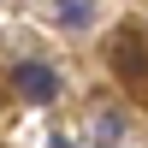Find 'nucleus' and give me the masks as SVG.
<instances>
[{
  "label": "nucleus",
  "mask_w": 148,
  "mask_h": 148,
  "mask_svg": "<svg viewBox=\"0 0 148 148\" xmlns=\"http://www.w3.org/2000/svg\"><path fill=\"white\" fill-rule=\"evenodd\" d=\"M95 136H107V142H119V136H125V119H113V113H107V119H95Z\"/></svg>",
  "instance_id": "nucleus-4"
},
{
  "label": "nucleus",
  "mask_w": 148,
  "mask_h": 148,
  "mask_svg": "<svg viewBox=\"0 0 148 148\" xmlns=\"http://www.w3.org/2000/svg\"><path fill=\"white\" fill-rule=\"evenodd\" d=\"M53 18L65 30H89L95 24V0H53Z\"/></svg>",
  "instance_id": "nucleus-3"
},
{
  "label": "nucleus",
  "mask_w": 148,
  "mask_h": 148,
  "mask_svg": "<svg viewBox=\"0 0 148 148\" xmlns=\"http://www.w3.org/2000/svg\"><path fill=\"white\" fill-rule=\"evenodd\" d=\"M12 83H18V95H24V101H36V107H47V101L59 95V71L42 65V59H24V65L12 71Z\"/></svg>",
  "instance_id": "nucleus-1"
},
{
  "label": "nucleus",
  "mask_w": 148,
  "mask_h": 148,
  "mask_svg": "<svg viewBox=\"0 0 148 148\" xmlns=\"http://www.w3.org/2000/svg\"><path fill=\"white\" fill-rule=\"evenodd\" d=\"M113 71H119L125 83H142V77H148V42H142L136 30H119V36H113Z\"/></svg>",
  "instance_id": "nucleus-2"
}]
</instances>
